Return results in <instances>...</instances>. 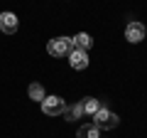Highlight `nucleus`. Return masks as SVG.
Listing matches in <instances>:
<instances>
[{
  "mask_svg": "<svg viewBox=\"0 0 147 138\" xmlns=\"http://www.w3.org/2000/svg\"><path fill=\"white\" fill-rule=\"evenodd\" d=\"M118 123H120V121H118V116L113 111H108L105 106H100L98 111L93 113V126L98 128V131H100V128H103V131H110V128H115Z\"/></svg>",
  "mask_w": 147,
  "mask_h": 138,
  "instance_id": "obj_1",
  "label": "nucleus"
},
{
  "mask_svg": "<svg viewBox=\"0 0 147 138\" xmlns=\"http://www.w3.org/2000/svg\"><path fill=\"white\" fill-rule=\"evenodd\" d=\"M71 49H74L71 37H54V40H49V44H47V52L52 54V57H69Z\"/></svg>",
  "mask_w": 147,
  "mask_h": 138,
  "instance_id": "obj_2",
  "label": "nucleus"
},
{
  "mask_svg": "<svg viewBox=\"0 0 147 138\" xmlns=\"http://www.w3.org/2000/svg\"><path fill=\"white\" fill-rule=\"evenodd\" d=\"M42 111L47 113V116H64V111H66V101H64L61 96H44Z\"/></svg>",
  "mask_w": 147,
  "mask_h": 138,
  "instance_id": "obj_3",
  "label": "nucleus"
},
{
  "mask_svg": "<svg viewBox=\"0 0 147 138\" xmlns=\"http://www.w3.org/2000/svg\"><path fill=\"white\" fill-rule=\"evenodd\" d=\"M125 40L127 42H142L145 40V25L142 22H130V25L125 27Z\"/></svg>",
  "mask_w": 147,
  "mask_h": 138,
  "instance_id": "obj_4",
  "label": "nucleus"
},
{
  "mask_svg": "<svg viewBox=\"0 0 147 138\" xmlns=\"http://www.w3.org/2000/svg\"><path fill=\"white\" fill-rule=\"evenodd\" d=\"M69 64L81 72V69L88 67V54H86L84 49H71V52H69Z\"/></svg>",
  "mask_w": 147,
  "mask_h": 138,
  "instance_id": "obj_5",
  "label": "nucleus"
},
{
  "mask_svg": "<svg viewBox=\"0 0 147 138\" xmlns=\"http://www.w3.org/2000/svg\"><path fill=\"white\" fill-rule=\"evenodd\" d=\"M0 30L5 35H15L17 32V15L15 12H3L0 15Z\"/></svg>",
  "mask_w": 147,
  "mask_h": 138,
  "instance_id": "obj_6",
  "label": "nucleus"
},
{
  "mask_svg": "<svg viewBox=\"0 0 147 138\" xmlns=\"http://www.w3.org/2000/svg\"><path fill=\"white\" fill-rule=\"evenodd\" d=\"M71 42H74V49H88L91 44H93V40H91V35H86V32H79L76 37H71Z\"/></svg>",
  "mask_w": 147,
  "mask_h": 138,
  "instance_id": "obj_7",
  "label": "nucleus"
},
{
  "mask_svg": "<svg viewBox=\"0 0 147 138\" xmlns=\"http://www.w3.org/2000/svg\"><path fill=\"white\" fill-rule=\"evenodd\" d=\"M76 138H98V128L91 123V126H81L76 131Z\"/></svg>",
  "mask_w": 147,
  "mask_h": 138,
  "instance_id": "obj_8",
  "label": "nucleus"
},
{
  "mask_svg": "<svg viewBox=\"0 0 147 138\" xmlns=\"http://www.w3.org/2000/svg\"><path fill=\"white\" fill-rule=\"evenodd\" d=\"M81 109H84V113H91V116H93L100 109V104H98V99H84L81 101Z\"/></svg>",
  "mask_w": 147,
  "mask_h": 138,
  "instance_id": "obj_9",
  "label": "nucleus"
},
{
  "mask_svg": "<svg viewBox=\"0 0 147 138\" xmlns=\"http://www.w3.org/2000/svg\"><path fill=\"white\" fill-rule=\"evenodd\" d=\"M27 94H30V99H34V101H44V86L42 84H30Z\"/></svg>",
  "mask_w": 147,
  "mask_h": 138,
  "instance_id": "obj_10",
  "label": "nucleus"
},
{
  "mask_svg": "<svg viewBox=\"0 0 147 138\" xmlns=\"http://www.w3.org/2000/svg\"><path fill=\"white\" fill-rule=\"evenodd\" d=\"M64 116H66L69 121H76V118H81V116H84V109H81V104H76V106H66Z\"/></svg>",
  "mask_w": 147,
  "mask_h": 138,
  "instance_id": "obj_11",
  "label": "nucleus"
}]
</instances>
